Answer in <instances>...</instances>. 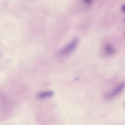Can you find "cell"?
<instances>
[{
	"label": "cell",
	"mask_w": 125,
	"mask_h": 125,
	"mask_svg": "<svg viewBox=\"0 0 125 125\" xmlns=\"http://www.w3.org/2000/svg\"><path fill=\"white\" fill-rule=\"evenodd\" d=\"M78 42L79 39L78 38L74 39L71 42L68 43L60 51V54L62 56L69 55L75 49Z\"/></svg>",
	"instance_id": "1"
},
{
	"label": "cell",
	"mask_w": 125,
	"mask_h": 125,
	"mask_svg": "<svg viewBox=\"0 0 125 125\" xmlns=\"http://www.w3.org/2000/svg\"><path fill=\"white\" fill-rule=\"evenodd\" d=\"M124 83H121L120 85L116 87L114 89H113L108 95V98H112L117 95H118L124 89Z\"/></svg>",
	"instance_id": "2"
},
{
	"label": "cell",
	"mask_w": 125,
	"mask_h": 125,
	"mask_svg": "<svg viewBox=\"0 0 125 125\" xmlns=\"http://www.w3.org/2000/svg\"><path fill=\"white\" fill-rule=\"evenodd\" d=\"M54 94V93L52 91H46L40 92L38 95V98L40 99H45L46 98L52 97Z\"/></svg>",
	"instance_id": "3"
},
{
	"label": "cell",
	"mask_w": 125,
	"mask_h": 125,
	"mask_svg": "<svg viewBox=\"0 0 125 125\" xmlns=\"http://www.w3.org/2000/svg\"><path fill=\"white\" fill-rule=\"evenodd\" d=\"M104 51L107 55H111L113 53L114 50L110 45H106L104 47Z\"/></svg>",
	"instance_id": "4"
}]
</instances>
